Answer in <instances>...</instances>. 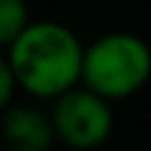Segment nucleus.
Segmentation results:
<instances>
[{
  "label": "nucleus",
  "instance_id": "f257e3e1",
  "mask_svg": "<svg viewBox=\"0 0 151 151\" xmlns=\"http://www.w3.org/2000/svg\"><path fill=\"white\" fill-rule=\"evenodd\" d=\"M84 48L73 28L56 20L31 22L6 50L17 87L39 101H53L81 84Z\"/></svg>",
  "mask_w": 151,
  "mask_h": 151
},
{
  "label": "nucleus",
  "instance_id": "f03ea898",
  "mask_svg": "<svg viewBox=\"0 0 151 151\" xmlns=\"http://www.w3.org/2000/svg\"><path fill=\"white\" fill-rule=\"evenodd\" d=\"M151 81V45L132 31H109L84 48L81 84L106 101L132 98Z\"/></svg>",
  "mask_w": 151,
  "mask_h": 151
},
{
  "label": "nucleus",
  "instance_id": "7ed1b4c3",
  "mask_svg": "<svg viewBox=\"0 0 151 151\" xmlns=\"http://www.w3.org/2000/svg\"><path fill=\"white\" fill-rule=\"evenodd\" d=\"M50 120H53L56 140L73 151H95L109 140L115 129L112 101L78 84L65 95L50 101Z\"/></svg>",
  "mask_w": 151,
  "mask_h": 151
},
{
  "label": "nucleus",
  "instance_id": "20e7f679",
  "mask_svg": "<svg viewBox=\"0 0 151 151\" xmlns=\"http://www.w3.org/2000/svg\"><path fill=\"white\" fill-rule=\"evenodd\" d=\"M0 137L9 151H50L59 143L50 112L31 104H11L0 115Z\"/></svg>",
  "mask_w": 151,
  "mask_h": 151
},
{
  "label": "nucleus",
  "instance_id": "39448f33",
  "mask_svg": "<svg viewBox=\"0 0 151 151\" xmlns=\"http://www.w3.org/2000/svg\"><path fill=\"white\" fill-rule=\"evenodd\" d=\"M31 22L28 0H0V50H9Z\"/></svg>",
  "mask_w": 151,
  "mask_h": 151
},
{
  "label": "nucleus",
  "instance_id": "423d86ee",
  "mask_svg": "<svg viewBox=\"0 0 151 151\" xmlns=\"http://www.w3.org/2000/svg\"><path fill=\"white\" fill-rule=\"evenodd\" d=\"M17 78H14V70H11V62H9V53L0 50V115L14 104V95H17Z\"/></svg>",
  "mask_w": 151,
  "mask_h": 151
}]
</instances>
